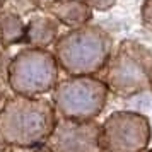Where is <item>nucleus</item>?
<instances>
[{
	"instance_id": "nucleus-1",
	"label": "nucleus",
	"mask_w": 152,
	"mask_h": 152,
	"mask_svg": "<svg viewBox=\"0 0 152 152\" xmlns=\"http://www.w3.org/2000/svg\"><path fill=\"white\" fill-rule=\"evenodd\" d=\"M56 123L55 108L41 97L15 94L0 110V144L15 149L43 145Z\"/></svg>"
},
{
	"instance_id": "nucleus-2",
	"label": "nucleus",
	"mask_w": 152,
	"mask_h": 152,
	"mask_svg": "<svg viewBox=\"0 0 152 152\" xmlns=\"http://www.w3.org/2000/svg\"><path fill=\"white\" fill-rule=\"evenodd\" d=\"M108 99V87L91 75H72L55 86V113L67 120H94Z\"/></svg>"
},
{
	"instance_id": "nucleus-3",
	"label": "nucleus",
	"mask_w": 152,
	"mask_h": 152,
	"mask_svg": "<svg viewBox=\"0 0 152 152\" xmlns=\"http://www.w3.org/2000/svg\"><path fill=\"white\" fill-rule=\"evenodd\" d=\"M7 80L15 94L38 97L58 84V63L46 51L26 50L7 67Z\"/></svg>"
},
{
	"instance_id": "nucleus-4",
	"label": "nucleus",
	"mask_w": 152,
	"mask_h": 152,
	"mask_svg": "<svg viewBox=\"0 0 152 152\" xmlns=\"http://www.w3.org/2000/svg\"><path fill=\"white\" fill-rule=\"evenodd\" d=\"M58 65L72 75H92L110 56V39L96 29L65 36L56 46Z\"/></svg>"
},
{
	"instance_id": "nucleus-5",
	"label": "nucleus",
	"mask_w": 152,
	"mask_h": 152,
	"mask_svg": "<svg viewBox=\"0 0 152 152\" xmlns=\"http://www.w3.org/2000/svg\"><path fill=\"white\" fill-rule=\"evenodd\" d=\"M152 82V56L135 43H125L108 70L106 87L118 96H135L151 89Z\"/></svg>"
},
{
	"instance_id": "nucleus-6",
	"label": "nucleus",
	"mask_w": 152,
	"mask_h": 152,
	"mask_svg": "<svg viewBox=\"0 0 152 152\" xmlns=\"http://www.w3.org/2000/svg\"><path fill=\"white\" fill-rule=\"evenodd\" d=\"M149 120L135 111H118L101 125L103 152H142L151 144Z\"/></svg>"
},
{
	"instance_id": "nucleus-7",
	"label": "nucleus",
	"mask_w": 152,
	"mask_h": 152,
	"mask_svg": "<svg viewBox=\"0 0 152 152\" xmlns=\"http://www.w3.org/2000/svg\"><path fill=\"white\" fill-rule=\"evenodd\" d=\"M45 145L51 152H103L101 125L94 120H56Z\"/></svg>"
},
{
	"instance_id": "nucleus-8",
	"label": "nucleus",
	"mask_w": 152,
	"mask_h": 152,
	"mask_svg": "<svg viewBox=\"0 0 152 152\" xmlns=\"http://www.w3.org/2000/svg\"><path fill=\"white\" fill-rule=\"evenodd\" d=\"M28 36L34 45H48L55 38V26L50 21L38 19V21H34L29 26Z\"/></svg>"
},
{
	"instance_id": "nucleus-9",
	"label": "nucleus",
	"mask_w": 152,
	"mask_h": 152,
	"mask_svg": "<svg viewBox=\"0 0 152 152\" xmlns=\"http://www.w3.org/2000/svg\"><path fill=\"white\" fill-rule=\"evenodd\" d=\"M56 12H58L56 15H60L65 22L77 24V22H82L84 19H87L89 9H87V5H84L80 2H67V4H62L56 9Z\"/></svg>"
},
{
	"instance_id": "nucleus-10",
	"label": "nucleus",
	"mask_w": 152,
	"mask_h": 152,
	"mask_svg": "<svg viewBox=\"0 0 152 152\" xmlns=\"http://www.w3.org/2000/svg\"><path fill=\"white\" fill-rule=\"evenodd\" d=\"M2 38L7 43H15L22 38L21 21L17 17H14V15L5 17V21L2 22Z\"/></svg>"
},
{
	"instance_id": "nucleus-11",
	"label": "nucleus",
	"mask_w": 152,
	"mask_h": 152,
	"mask_svg": "<svg viewBox=\"0 0 152 152\" xmlns=\"http://www.w3.org/2000/svg\"><path fill=\"white\" fill-rule=\"evenodd\" d=\"M7 70H0V101L5 97V91H7Z\"/></svg>"
},
{
	"instance_id": "nucleus-12",
	"label": "nucleus",
	"mask_w": 152,
	"mask_h": 152,
	"mask_svg": "<svg viewBox=\"0 0 152 152\" xmlns=\"http://www.w3.org/2000/svg\"><path fill=\"white\" fill-rule=\"evenodd\" d=\"M144 17H145V22L152 26V0H149L145 4V9H144ZM152 29V28H151Z\"/></svg>"
},
{
	"instance_id": "nucleus-13",
	"label": "nucleus",
	"mask_w": 152,
	"mask_h": 152,
	"mask_svg": "<svg viewBox=\"0 0 152 152\" xmlns=\"http://www.w3.org/2000/svg\"><path fill=\"white\" fill-rule=\"evenodd\" d=\"M26 151H28V152H51L45 144H43V145H38V147H33V149H26Z\"/></svg>"
},
{
	"instance_id": "nucleus-14",
	"label": "nucleus",
	"mask_w": 152,
	"mask_h": 152,
	"mask_svg": "<svg viewBox=\"0 0 152 152\" xmlns=\"http://www.w3.org/2000/svg\"><path fill=\"white\" fill-rule=\"evenodd\" d=\"M91 2H92L96 7H108L113 0H91Z\"/></svg>"
},
{
	"instance_id": "nucleus-15",
	"label": "nucleus",
	"mask_w": 152,
	"mask_h": 152,
	"mask_svg": "<svg viewBox=\"0 0 152 152\" xmlns=\"http://www.w3.org/2000/svg\"><path fill=\"white\" fill-rule=\"evenodd\" d=\"M0 152H19V149L10 147V145H5V144H0Z\"/></svg>"
},
{
	"instance_id": "nucleus-16",
	"label": "nucleus",
	"mask_w": 152,
	"mask_h": 152,
	"mask_svg": "<svg viewBox=\"0 0 152 152\" xmlns=\"http://www.w3.org/2000/svg\"><path fill=\"white\" fill-rule=\"evenodd\" d=\"M142 152H152V147H151V149L147 147V149H145V151H142Z\"/></svg>"
},
{
	"instance_id": "nucleus-17",
	"label": "nucleus",
	"mask_w": 152,
	"mask_h": 152,
	"mask_svg": "<svg viewBox=\"0 0 152 152\" xmlns=\"http://www.w3.org/2000/svg\"><path fill=\"white\" fill-rule=\"evenodd\" d=\"M151 87H152V82H151Z\"/></svg>"
}]
</instances>
